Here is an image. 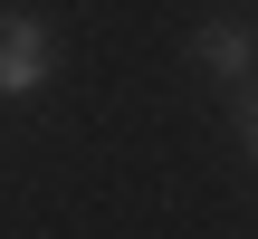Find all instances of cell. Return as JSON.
<instances>
[{
    "label": "cell",
    "instance_id": "3",
    "mask_svg": "<svg viewBox=\"0 0 258 239\" xmlns=\"http://www.w3.org/2000/svg\"><path fill=\"white\" fill-rule=\"evenodd\" d=\"M230 125H239V144H249V163H258V77L230 96Z\"/></svg>",
    "mask_w": 258,
    "mask_h": 239
},
{
    "label": "cell",
    "instance_id": "2",
    "mask_svg": "<svg viewBox=\"0 0 258 239\" xmlns=\"http://www.w3.org/2000/svg\"><path fill=\"white\" fill-rule=\"evenodd\" d=\"M191 57H201V67H211V77L239 96V86L258 77V29H239V19H211V29H191Z\"/></svg>",
    "mask_w": 258,
    "mask_h": 239
},
{
    "label": "cell",
    "instance_id": "1",
    "mask_svg": "<svg viewBox=\"0 0 258 239\" xmlns=\"http://www.w3.org/2000/svg\"><path fill=\"white\" fill-rule=\"evenodd\" d=\"M48 67H57V29H48L38 10H0V96H10V105L38 96Z\"/></svg>",
    "mask_w": 258,
    "mask_h": 239
}]
</instances>
